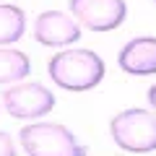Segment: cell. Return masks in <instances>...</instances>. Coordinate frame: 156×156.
<instances>
[{"mask_svg": "<svg viewBox=\"0 0 156 156\" xmlns=\"http://www.w3.org/2000/svg\"><path fill=\"white\" fill-rule=\"evenodd\" d=\"M26 156H86V148L78 146L73 133L57 122H34L18 133Z\"/></svg>", "mask_w": 156, "mask_h": 156, "instance_id": "3957f363", "label": "cell"}, {"mask_svg": "<svg viewBox=\"0 0 156 156\" xmlns=\"http://www.w3.org/2000/svg\"><path fill=\"white\" fill-rule=\"evenodd\" d=\"M34 39L44 47H65L81 39V26L60 11H44L34 21Z\"/></svg>", "mask_w": 156, "mask_h": 156, "instance_id": "8992f818", "label": "cell"}, {"mask_svg": "<svg viewBox=\"0 0 156 156\" xmlns=\"http://www.w3.org/2000/svg\"><path fill=\"white\" fill-rule=\"evenodd\" d=\"M107 68L91 50H65L50 60V78L65 91H89L101 83Z\"/></svg>", "mask_w": 156, "mask_h": 156, "instance_id": "6da1fadb", "label": "cell"}, {"mask_svg": "<svg viewBox=\"0 0 156 156\" xmlns=\"http://www.w3.org/2000/svg\"><path fill=\"white\" fill-rule=\"evenodd\" d=\"M112 140L130 154L156 151V115L148 109H125L109 122Z\"/></svg>", "mask_w": 156, "mask_h": 156, "instance_id": "7a4b0ae2", "label": "cell"}, {"mask_svg": "<svg viewBox=\"0 0 156 156\" xmlns=\"http://www.w3.org/2000/svg\"><path fill=\"white\" fill-rule=\"evenodd\" d=\"M70 13L78 26L91 31H112L128 18L125 0H70Z\"/></svg>", "mask_w": 156, "mask_h": 156, "instance_id": "5b68a950", "label": "cell"}, {"mask_svg": "<svg viewBox=\"0 0 156 156\" xmlns=\"http://www.w3.org/2000/svg\"><path fill=\"white\" fill-rule=\"evenodd\" d=\"M26 16L16 5H0V44H13L23 37Z\"/></svg>", "mask_w": 156, "mask_h": 156, "instance_id": "ba28073f", "label": "cell"}, {"mask_svg": "<svg viewBox=\"0 0 156 156\" xmlns=\"http://www.w3.org/2000/svg\"><path fill=\"white\" fill-rule=\"evenodd\" d=\"M31 62L23 52L18 50H0V83H11V81H21L29 76Z\"/></svg>", "mask_w": 156, "mask_h": 156, "instance_id": "9c48e42d", "label": "cell"}, {"mask_svg": "<svg viewBox=\"0 0 156 156\" xmlns=\"http://www.w3.org/2000/svg\"><path fill=\"white\" fill-rule=\"evenodd\" d=\"M117 62L128 76H154L156 73V37H135L120 50Z\"/></svg>", "mask_w": 156, "mask_h": 156, "instance_id": "52a82bcc", "label": "cell"}, {"mask_svg": "<svg viewBox=\"0 0 156 156\" xmlns=\"http://www.w3.org/2000/svg\"><path fill=\"white\" fill-rule=\"evenodd\" d=\"M3 107L16 120H37L55 107V96L42 83H18L3 94Z\"/></svg>", "mask_w": 156, "mask_h": 156, "instance_id": "277c9868", "label": "cell"}, {"mask_svg": "<svg viewBox=\"0 0 156 156\" xmlns=\"http://www.w3.org/2000/svg\"><path fill=\"white\" fill-rule=\"evenodd\" d=\"M0 156H16V146H13L11 135L0 130Z\"/></svg>", "mask_w": 156, "mask_h": 156, "instance_id": "30bf717a", "label": "cell"}, {"mask_svg": "<svg viewBox=\"0 0 156 156\" xmlns=\"http://www.w3.org/2000/svg\"><path fill=\"white\" fill-rule=\"evenodd\" d=\"M148 104L154 107V112H156V83H154V86L148 89Z\"/></svg>", "mask_w": 156, "mask_h": 156, "instance_id": "8fae6325", "label": "cell"}, {"mask_svg": "<svg viewBox=\"0 0 156 156\" xmlns=\"http://www.w3.org/2000/svg\"><path fill=\"white\" fill-rule=\"evenodd\" d=\"M154 3H156V0H154Z\"/></svg>", "mask_w": 156, "mask_h": 156, "instance_id": "7c38bea8", "label": "cell"}]
</instances>
